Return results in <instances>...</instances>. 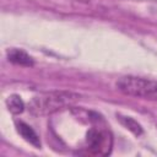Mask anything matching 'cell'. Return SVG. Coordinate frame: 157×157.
Returning a JSON list of instances; mask_svg holds the SVG:
<instances>
[{
	"label": "cell",
	"mask_w": 157,
	"mask_h": 157,
	"mask_svg": "<svg viewBox=\"0 0 157 157\" xmlns=\"http://www.w3.org/2000/svg\"><path fill=\"white\" fill-rule=\"evenodd\" d=\"M6 107L12 114H20L25 109V103L22 98L17 94H11L6 99Z\"/></svg>",
	"instance_id": "8992f818"
},
{
	"label": "cell",
	"mask_w": 157,
	"mask_h": 157,
	"mask_svg": "<svg viewBox=\"0 0 157 157\" xmlns=\"http://www.w3.org/2000/svg\"><path fill=\"white\" fill-rule=\"evenodd\" d=\"M16 128H17V132L32 146L39 148L40 147V140L38 137V135L36 134V131L25 121H17L16 123Z\"/></svg>",
	"instance_id": "277c9868"
},
{
	"label": "cell",
	"mask_w": 157,
	"mask_h": 157,
	"mask_svg": "<svg viewBox=\"0 0 157 157\" xmlns=\"http://www.w3.org/2000/svg\"><path fill=\"white\" fill-rule=\"evenodd\" d=\"M86 142L88 146L87 148L93 155H107L109 153L110 146H112L110 136L105 131L96 128H92L91 130H88Z\"/></svg>",
	"instance_id": "3957f363"
},
{
	"label": "cell",
	"mask_w": 157,
	"mask_h": 157,
	"mask_svg": "<svg viewBox=\"0 0 157 157\" xmlns=\"http://www.w3.org/2000/svg\"><path fill=\"white\" fill-rule=\"evenodd\" d=\"M80 99V96L72 92L53 91L34 96L28 104V110L32 115L53 114L65 107L72 105Z\"/></svg>",
	"instance_id": "6da1fadb"
},
{
	"label": "cell",
	"mask_w": 157,
	"mask_h": 157,
	"mask_svg": "<svg viewBox=\"0 0 157 157\" xmlns=\"http://www.w3.org/2000/svg\"><path fill=\"white\" fill-rule=\"evenodd\" d=\"M115 86L125 96L157 101V81L139 76H123L118 78Z\"/></svg>",
	"instance_id": "7a4b0ae2"
},
{
	"label": "cell",
	"mask_w": 157,
	"mask_h": 157,
	"mask_svg": "<svg viewBox=\"0 0 157 157\" xmlns=\"http://www.w3.org/2000/svg\"><path fill=\"white\" fill-rule=\"evenodd\" d=\"M120 120H121V123L126 126V129H129L130 131H132L135 135H141V134H142V128H141V125H140L137 121H135L132 118H130V117H124V118H120Z\"/></svg>",
	"instance_id": "52a82bcc"
},
{
	"label": "cell",
	"mask_w": 157,
	"mask_h": 157,
	"mask_svg": "<svg viewBox=\"0 0 157 157\" xmlns=\"http://www.w3.org/2000/svg\"><path fill=\"white\" fill-rule=\"evenodd\" d=\"M7 59L9 61L21 65V66H32L33 65V59L23 50L21 49H10L7 52Z\"/></svg>",
	"instance_id": "5b68a950"
}]
</instances>
